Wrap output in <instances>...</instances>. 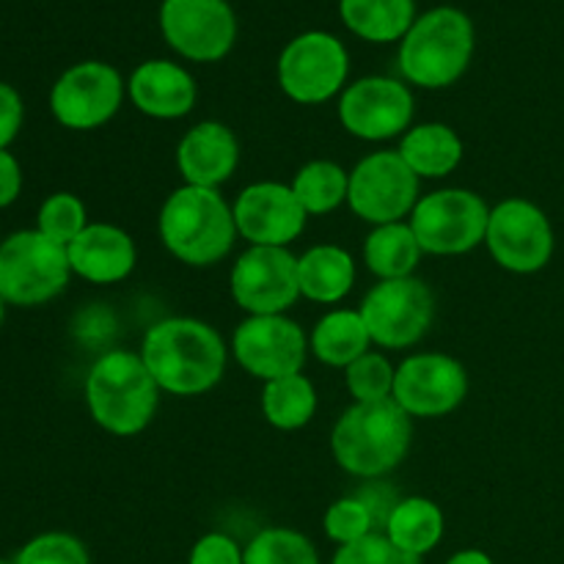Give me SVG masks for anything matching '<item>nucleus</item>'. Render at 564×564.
Instances as JSON below:
<instances>
[{"mask_svg": "<svg viewBox=\"0 0 564 564\" xmlns=\"http://www.w3.org/2000/svg\"><path fill=\"white\" fill-rule=\"evenodd\" d=\"M6 306H9V303H6L3 297H0V325H3V319H6Z\"/></svg>", "mask_w": 564, "mask_h": 564, "instance_id": "ea45409f", "label": "nucleus"}, {"mask_svg": "<svg viewBox=\"0 0 564 564\" xmlns=\"http://www.w3.org/2000/svg\"><path fill=\"white\" fill-rule=\"evenodd\" d=\"M290 187L306 215H328L347 204L350 174L334 160H312L297 171Z\"/></svg>", "mask_w": 564, "mask_h": 564, "instance_id": "c85d7f7f", "label": "nucleus"}, {"mask_svg": "<svg viewBox=\"0 0 564 564\" xmlns=\"http://www.w3.org/2000/svg\"><path fill=\"white\" fill-rule=\"evenodd\" d=\"M160 386L141 352L108 350L91 364L86 378V408L94 422L116 438H132L152 424Z\"/></svg>", "mask_w": 564, "mask_h": 564, "instance_id": "20e7f679", "label": "nucleus"}, {"mask_svg": "<svg viewBox=\"0 0 564 564\" xmlns=\"http://www.w3.org/2000/svg\"><path fill=\"white\" fill-rule=\"evenodd\" d=\"M468 394V375L446 352H416L397 367L394 402L411 419L449 416Z\"/></svg>", "mask_w": 564, "mask_h": 564, "instance_id": "f3484780", "label": "nucleus"}, {"mask_svg": "<svg viewBox=\"0 0 564 564\" xmlns=\"http://www.w3.org/2000/svg\"><path fill=\"white\" fill-rule=\"evenodd\" d=\"M422 257L424 251L408 220L372 226L364 240V262L378 281L411 279Z\"/></svg>", "mask_w": 564, "mask_h": 564, "instance_id": "a878e982", "label": "nucleus"}, {"mask_svg": "<svg viewBox=\"0 0 564 564\" xmlns=\"http://www.w3.org/2000/svg\"><path fill=\"white\" fill-rule=\"evenodd\" d=\"M72 275H80L88 284H119L135 270L138 251L132 237L121 226L88 224L66 246Z\"/></svg>", "mask_w": 564, "mask_h": 564, "instance_id": "aec40b11", "label": "nucleus"}, {"mask_svg": "<svg viewBox=\"0 0 564 564\" xmlns=\"http://www.w3.org/2000/svg\"><path fill=\"white\" fill-rule=\"evenodd\" d=\"M160 33L182 58L215 64L235 47L237 14L229 0H163Z\"/></svg>", "mask_w": 564, "mask_h": 564, "instance_id": "9b49d317", "label": "nucleus"}, {"mask_svg": "<svg viewBox=\"0 0 564 564\" xmlns=\"http://www.w3.org/2000/svg\"><path fill=\"white\" fill-rule=\"evenodd\" d=\"M369 347H372V339H369L367 325H364L361 314L350 312V308H334L319 317L308 336V350L319 361L336 369H347L364 352H369Z\"/></svg>", "mask_w": 564, "mask_h": 564, "instance_id": "bb28decb", "label": "nucleus"}, {"mask_svg": "<svg viewBox=\"0 0 564 564\" xmlns=\"http://www.w3.org/2000/svg\"><path fill=\"white\" fill-rule=\"evenodd\" d=\"M419 176L405 165L397 152H372L350 171L347 204L356 218L372 226L397 224L411 218L419 204Z\"/></svg>", "mask_w": 564, "mask_h": 564, "instance_id": "ddd939ff", "label": "nucleus"}, {"mask_svg": "<svg viewBox=\"0 0 564 564\" xmlns=\"http://www.w3.org/2000/svg\"><path fill=\"white\" fill-rule=\"evenodd\" d=\"M358 314L367 325L372 345L386 350H405L427 336L435 319V295L416 275L378 281L367 292Z\"/></svg>", "mask_w": 564, "mask_h": 564, "instance_id": "1a4fd4ad", "label": "nucleus"}, {"mask_svg": "<svg viewBox=\"0 0 564 564\" xmlns=\"http://www.w3.org/2000/svg\"><path fill=\"white\" fill-rule=\"evenodd\" d=\"M474 22L455 6H438L416 17L400 42L397 66L408 83L419 88H449L466 75L474 58Z\"/></svg>", "mask_w": 564, "mask_h": 564, "instance_id": "39448f33", "label": "nucleus"}, {"mask_svg": "<svg viewBox=\"0 0 564 564\" xmlns=\"http://www.w3.org/2000/svg\"><path fill=\"white\" fill-rule=\"evenodd\" d=\"M0 564H14V562H9V560H0Z\"/></svg>", "mask_w": 564, "mask_h": 564, "instance_id": "a19ab883", "label": "nucleus"}, {"mask_svg": "<svg viewBox=\"0 0 564 564\" xmlns=\"http://www.w3.org/2000/svg\"><path fill=\"white\" fill-rule=\"evenodd\" d=\"M124 88L116 66L105 61H80L50 88V113L66 130H97L119 113Z\"/></svg>", "mask_w": 564, "mask_h": 564, "instance_id": "f8f14e48", "label": "nucleus"}, {"mask_svg": "<svg viewBox=\"0 0 564 564\" xmlns=\"http://www.w3.org/2000/svg\"><path fill=\"white\" fill-rule=\"evenodd\" d=\"M330 564H405V560L383 532H372L356 543L339 545Z\"/></svg>", "mask_w": 564, "mask_h": 564, "instance_id": "f704fd0d", "label": "nucleus"}, {"mask_svg": "<svg viewBox=\"0 0 564 564\" xmlns=\"http://www.w3.org/2000/svg\"><path fill=\"white\" fill-rule=\"evenodd\" d=\"M485 246L499 268L518 275L540 273L554 257V229L538 204L505 198L490 207Z\"/></svg>", "mask_w": 564, "mask_h": 564, "instance_id": "9d476101", "label": "nucleus"}, {"mask_svg": "<svg viewBox=\"0 0 564 564\" xmlns=\"http://www.w3.org/2000/svg\"><path fill=\"white\" fill-rule=\"evenodd\" d=\"M397 154L419 180H444L460 165L463 141L444 121H424L400 138Z\"/></svg>", "mask_w": 564, "mask_h": 564, "instance_id": "4be33fe9", "label": "nucleus"}, {"mask_svg": "<svg viewBox=\"0 0 564 564\" xmlns=\"http://www.w3.org/2000/svg\"><path fill=\"white\" fill-rule=\"evenodd\" d=\"M240 165V141L220 121H198L176 147V169L185 185L218 191Z\"/></svg>", "mask_w": 564, "mask_h": 564, "instance_id": "6ab92c4d", "label": "nucleus"}, {"mask_svg": "<svg viewBox=\"0 0 564 564\" xmlns=\"http://www.w3.org/2000/svg\"><path fill=\"white\" fill-rule=\"evenodd\" d=\"M446 564H494V560H490V556L485 554V551L466 549V551H460V554L452 556V560L446 562Z\"/></svg>", "mask_w": 564, "mask_h": 564, "instance_id": "58836bf2", "label": "nucleus"}, {"mask_svg": "<svg viewBox=\"0 0 564 564\" xmlns=\"http://www.w3.org/2000/svg\"><path fill=\"white\" fill-rule=\"evenodd\" d=\"M22 193V165L9 149H0V209L11 207Z\"/></svg>", "mask_w": 564, "mask_h": 564, "instance_id": "4c0bfd02", "label": "nucleus"}, {"mask_svg": "<svg viewBox=\"0 0 564 564\" xmlns=\"http://www.w3.org/2000/svg\"><path fill=\"white\" fill-rule=\"evenodd\" d=\"M237 235L248 246L286 248L306 229V209L284 182H253L235 202Z\"/></svg>", "mask_w": 564, "mask_h": 564, "instance_id": "a211bd4d", "label": "nucleus"}, {"mask_svg": "<svg viewBox=\"0 0 564 564\" xmlns=\"http://www.w3.org/2000/svg\"><path fill=\"white\" fill-rule=\"evenodd\" d=\"M242 564H319V556L306 534L270 527L242 549Z\"/></svg>", "mask_w": 564, "mask_h": 564, "instance_id": "c756f323", "label": "nucleus"}, {"mask_svg": "<svg viewBox=\"0 0 564 564\" xmlns=\"http://www.w3.org/2000/svg\"><path fill=\"white\" fill-rule=\"evenodd\" d=\"M325 534L334 540L336 545H350L356 540L367 538V534L378 532V521H375L372 510L361 496H345V499L334 501L323 518Z\"/></svg>", "mask_w": 564, "mask_h": 564, "instance_id": "473e14b6", "label": "nucleus"}, {"mask_svg": "<svg viewBox=\"0 0 564 564\" xmlns=\"http://www.w3.org/2000/svg\"><path fill=\"white\" fill-rule=\"evenodd\" d=\"M262 413L270 427L284 430V433L306 427L314 413H317L314 383L303 372L270 380V383H264L262 391Z\"/></svg>", "mask_w": 564, "mask_h": 564, "instance_id": "cd10ccee", "label": "nucleus"}, {"mask_svg": "<svg viewBox=\"0 0 564 564\" xmlns=\"http://www.w3.org/2000/svg\"><path fill=\"white\" fill-rule=\"evenodd\" d=\"M0 242H3V237H0Z\"/></svg>", "mask_w": 564, "mask_h": 564, "instance_id": "79ce46f5", "label": "nucleus"}, {"mask_svg": "<svg viewBox=\"0 0 564 564\" xmlns=\"http://www.w3.org/2000/svg\"><path fill=\"white\" fill-rule=\"evenodd\" d=\"M88 226V213L86 204L80 202V196L69 191H58L53 196H47L39 207L36 215V229L44 237H50L58 246H69L77 235Z\"/></svg>", "mask_w": 564, "mask_h": 564, "instance_id": "7c9ffc66", "label": "nucleus"}, {"mask_svg": "<svg viewBox=\"0 0 564 564\" xmlns=\"http://www.w3.org/2000/svg\"><path fill=\"white\" fill-rule=\"evenodd\" d=\"M187 564H242V549L224 532H209L193 545Z\"/></svg>", "mask_w": 564, "mask_h": 564, "instance_id": "c9c22d12", "label": "nucleus"}, {"mask_svg": "<svg viewBox=\"0 0 564 564\" xmlns=\"http://www.w3.org/2000/svg\"><path fill=\"white\" fill-rule=\"evenodd\" d=\"M488 220L490 207L479 193L466 187H444L419 198L408 224L424 253L460 257L482 246Z\"/></svg>", "mask_w": 564, "mask_h": 564, "instance_id": "0eeeda50", "label": "nucleus"}, {"mask_svg": "<svg viewBox=\"0 0 564 564\" xmlns=\"http://www.w3.org/2000/svg\"><path fill=\"white\" fill-rule=\"evenodd\" d=\"M394 375L397 369L383 352L369 350L345 369V383L356 402H380L394 394Z\"/></svg>", "mask_w": 564, "mask_h": 564, "instance_id": "2f4dec72", "label": "nucleus"}, {"mask_svg": "<svg viewBox=\"0 0 564 564\" xmlns=\"http://www.w3.org/2000/svg\"><path fill=\"white\" fill-rule=\"evenodd\" d=\"M413 441V419L391 400L352 402L330 433V452L350 477L378 479L405 460Z\"/></svg>", "mask_w": 564, "mask_h": 564, "instance_id": "f03ea898", "label": "nucleus"}, {"mask_svg": "<svg viewBox=\"0 0 564 564\" xmlns=\"http://www.w3.org/2000/svg\"><path fill=\"white\" fill-rule=\"evenodd\" d=\"M229 292L248 317L286 314L301 297L297 257L286 248L251 246L231 264Z\"/></svg>", "mask_w": 564, "mask_h": 564, "instance_id": "4468645a", "label": "nucleus"}, {"mask_svg": "<svg viewBox=\"0 0 564 564\" xmlns=\"http://www.w3.org/2000/svg\"><path fill=\"white\" fill-rule=\"evenodd\" d=\"M22 121H25V105H22L20 91L0 80V149H9L14 143Z\"/></svg>", "mask_w": 564, "mask_h": 564, "instance_id": "e433bc0d", "label": "nucleus"}, {"mask_svg": "<svg viewBox=\"0 0 564 564\" xmlns=\"http://www.w3.org/2000/svg\"><path fill=\"white\" fill-rule=\"evenodd\" d=\"M416 99L402 80L372 75L350 83L339 97V121L361 141H391L413 127Z\"/></svg>", "mask_w": 564, "mask_h": 564, "instance_id": "2eb2a0df", "label": "nucleus"}, {"mask_svg": "<svg viewBox=\"0 0 564 564\" xmlns=\"http://www.w3.org/2000/svg\"><path fill=\"white\" fill-rule=\"evenodd\" d=\"M14 564H91V560L75 534L44 532L22 545Z\"/></svg>", "mask_w": 564, "mask_h": 564, "instance_id": "72a5a7b5", "label": "nucleus"}, {"mask_svg": "<svg viewBox=\"0 0 564 564\" xmlns=\"http://www.w3.org/2000/svg\"><path fill=\"white\" fill-rule=\"evenodd\" d=\"M339 17L364 42H402L416 22V0H339Z\"/></svg>", "mask_w": 564, "mask_h": 564, "instance_id": "b1692460", "label": "nucleus"}, {"mask_svg": "<svg viewBox=\"0 0 564 564\" xmlns=\"http://www.w3.org/2000/svg\"><path fill=\"white\" fill-rule=\"evenodd\" d=\"M279 86L292 102L323 105L347 88L350 53L328 31H306L279 55Z\"/></svg>", "mask_w": 564, "mask_h": 564, "instance_id": "6e6552de", "label": "nucleus"}, {"mask_svg": "<svg viewBox=\"0 0 564 564\" xmlns=\"http://www.w3.org/2000/svg\"><path fill=\"white\" fill-rule=\"evenodd\" d=\"M301 297L323 306L345 301L356 284V262L341 246H314L297 257Z\"/></svg>", "mask_w": 564, "mask_h": 564, "instance_id": "5701e85b", "label": "nucleus"}, {"mask_svg": "<svg viewBox=\"0 0 564 564\" xmlns=\"http://www.w3.org/2000/svg\"><path fill=\"white\" fill-rule=\"evenodd\" d=\"M132 105L149 119H182L196 108L198 86L185 66L169 58H152L135 66L130 75Z\"/></svg>", "mask_w": 564, "mask_h": 564, "instance_id": "412c9836", "label": "nucleus"}, {"mask_svg": "<svg viewBox=\"0 0 564 564\" xmlns=\"http://www.w3.org/2000/svg\"><path fill=\"white\" fill-rule=\"evenodd\" d=\"M141 358L160 391L198 397L220 383L226 372V345L213 325L193 317L154 323L141 341Z\"/></svg>", "mask_w": 564, "mask_h": 564, "instance_id": "f257e3e1", "label": "nucleus"}, {"mask_svg": "<svg viewBox=\"0 0 564 564\" xmlns=\"http://www.w3.org/2000/svg\"><path fill=\"white\" fill-rule=\"evenodd\" d=\"M160 240L165 251L191 268H209L235 248V209L218 191L182 185L160 207Z\"/></svg>", "mask_w": 564, "mask_h": 564, "instance_id": "7ed1b4c3", "label": "nucleus"}, {"mask_svg": "<svg viewBox=\"0 0 564 564\" xmlns=\"http://www.w3.org/2000/svg\"><path fill=\"white\" fill-rule=\"evenodd\" d=\"M444 512L435 501L424 496H408L394 501L389 518H386L383 534L389 543L402 554L424 556L444 538Z\"/></svg>", "mask_w": 564, "mask_h": 564, "instance_id": "393cba45", "label": "nucleus"}, {"mask_svg": "<svg viewBox=\"0 0 564 564\" xmlns=\"http://www.w3.org/2000/svg\"><path fill=\"white\" fill-rule=\"evenodd\" d=\"M72 279L66 248L39 229H22L0 242V297L33 308L55 301Z\"/></svg>", "mask_w": 564, "mask_h": 564, "instance_id": "423d86ee", "label": "nucleus"}, {"mask_svg": "<svg viewBox=\"0 0 564 564\" xmlns=\"http://www.w3.org/2000/svg\"><path fill=\"white\" fill-rule=\"evenodd\" d=\"M231 352L251 378L270 383L303 372L308 339L301 325L286 314H262V317H246L237 325L231 336Z\"/></svg>", "mask_w": 564, "mask_h": 564, "instance_id": "dca6fc26", "label": "nucleus"}]
</instances>
